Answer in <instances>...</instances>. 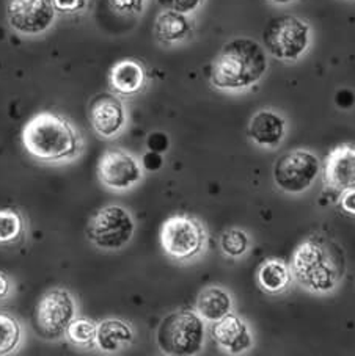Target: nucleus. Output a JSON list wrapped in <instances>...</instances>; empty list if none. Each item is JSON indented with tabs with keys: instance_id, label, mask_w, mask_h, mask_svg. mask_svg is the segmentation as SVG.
<instances>
[{
	"instance_id": "nucleus-21",
	"label": "nucleus",
	"mask_w": 355,
	"mask_h": 356,
	"mask_svg": "<svg viewBox=\"0 0 355 356\" xmlns=\"http://www.w3.org/2000/svg\"><path fill=\"white\" fill-rule=\"evenodd\" d=\"M96 331L97 325L93 321L85 317H79L70 323L65 336L68 337V341L72 346L81 348H93L96 347Z\"/></svg>"
},
{
	"instance_id": "nucleus-31",
	"label": "nucleus",
	"mask_w": 355,
	"mask_h": 356,
	"mask_svg": "<svg viewBox=\"0 0 355 356\" xmlns=\"http://www.w3.org/2000/svg\"><path fill=\"white\" fill-rule=\"evenodd\" d=\"M10 280L3 273H0V298H5L10 293Z\"/></svg>"
},
{
	"instance_id": "nucleus-23",
	"label": "nucleus",
	"mask_w": 355,
	"mask_h": 356,
	"mask_svg": "<svg viewBox=\"0 0 355 356\" xmlns=\"http://www.w3.org/2000/svg\"><path fill=\"white\" fill-rule=\"evenodd\" d=\"M24 234V220L13 209H0V245L19 241Z\"/></svg>"
},
{
	"instance_id": "nucleus-5",
	"label": "nucleus",
	"mask_w": 355,
	"mask_h": 356,
	"mask_svg": "<svg viewBox=\"0 0 355 356\" xmlns=\"http://www.w3.org/2000/svg\"><path fill=\"white\" fill-rule=\"evenodd\" d=\"M266 51L280 60H297L310 44V27L291 15L272 17L262 32Z\"/></svg>"
},
{
	"instance_id": "nucleus-16",
	"label": "nucleus",
	"mask_w": 355,
	"mask_h": 356,
	"mask_svg": "<svg viewBox=\"0 0 355 356\" xmlns=\"http://www.w3.org/2000/svg\"><path fill=\"white\" fill-rule=\"evenodd\" d=\"M285 120L272 110H261L253 116L248 126V137L265 148L278 146L285 138Z\"/></svg>"
},
{
	"instance_id": "nucleus-11",
	"label": "nucleus",
	"mask_w": 355,
	"mask_h": 356,
	"mask_svg": "<svg viewBox=\"0 0 355 356\" xmlns=\"http://www.w3.org/2000/svg\"><path fill=\"white\" fill-rule=\"evenodd\" d=\"M97 176L107 188L113 192H126L142 181V165L129 152L123 149H110L104 152L100 165H97Z\"/></svg>"
},
{
	"instance_id": "nucleus-4",
	"label": "nucleus",
	"mask_w": 355,
	"mask_h": 356,
	"mask_svg": "<svg viewBox=\"0 0 355 356\" xmlns=\"http://www.w3.org/2000/svg\"><path fill=\"white\" fill-rule=\"evenodd\" d=\"M162 353L192 356L201 352L205 343V322L198 312L181 309L164 318L156 333Z\"/></svg>"
},
{
	"instance_id": "nucleus-17",
	"label": "nucleus",
	"mask_w": 355,
	"mask_h": 356,
	"mask_svg": "<svg viewBox=\"0 0 355 356\" xmlns=\"http://www.w3.org/2000/svg\"><path fill=\"white\" fill-rule=\"evenodd\" d=\"M134 341L132 328L120 318H106L97 325L96 347L104 353H118Z\"/></svg>"
},
{
	"instance_id": "nucleus-9",
	"label": "nucleus",
	"mask_w": 355,
	"mask_h": 356,
	"mask_svg": "<svg viewBox=\"0 0 355 356\" xmlns=\"http://www.w3.org/2000/svg\"><path fill=\"white\" fill-rule=\"evenodd\" d=\"M321 162L313 152L294 149L277 159L274 165V181L287 193H302L316 181Z\"/></svg>"
},
{
	"instance_id": "nucleus-12",
	"label": "nucleus",
	"mask_w": 355,
	"mask_h": 356,
	"mask_svg": "<svg viewBox=\"0 0 355 356\" xmlns=\"http://www.w3.org/2000/svg\"><path fill=\"white\" fill-rule=\"evenodd\" d=\"M88 116L93 131L102 138H113L126 124L123 102L113 93H100L91 99Z\"/></svg>"
},
{
	"instance_id": "nucleus-18",
	"label": "nucleus",
	"mask_w": 355,
	"mask_h": 356,
	"mask_svg": "<svg viewBox=\"0 0 355 356\" xmlns=\"http://www.w3.org/2000/svg\"><path fill=\"white\" fill-rule=\"evenodd\" d=\"M191 32L192 24L187 15L165 10L156 17L155 36L162 44H173V42L186 40Z\"/></svg>"
},
{
	"instance_id": "nucleus-28",
	"label": "nucleus",
	"mask_w": 355,
	"mask_h": 356,
	"mask_svg": "<svg viewBox=\"0 0 355 356\" xmlns=\"http://www.w3.org/2000/svg\"><path fill=\"white\" fill-rule=\"evenodd\" d=\"M52 2H54L55 10L60 11V13L71 15L84 10L87 0H52Z\"/></svg>"
},
{
	"instance_id": "nucleus-3",
	"label": "nucleus",
	"mask_w": 355,
	"mask_h": 356,
	"mask_svg": "<svg viewBox=\"0 0 355 356\" xmlns=\"http://www.w3.org/2000/svg\"><path fill=\"white\" fill-rule=\"evenodd\" d=\"M267 70L260 42L235 38L223 44L211 65V83L219 90H244L261 81Z\"/></svg>"
},
{
	"instance_id": "nucleus-10",
	"label": "nucleus",
	"mask_w": 355,
	"mask_h": 356,
	"mask_svg": "<svg viewBox=\"0 0 355 356\" xmlns=\"http://www.w3.org/2000/svg\"><path fill=\"white\" fill-rule=\"evenodd\" d=\"M57 10L52 0H10L7 21L22 35H40L52 27Z\"/></svg>"
},
{
	"instance_id": "nucleus-30",
	"label": "nucleus",
	"mask_w": 355,
	"mask_h": 356,
	"mask_svg": "<svg viewBox=\"0 0 355 356\" xmlns=\"http://www.w3.org/2000/svg\"><path fill=\"white\" fill-rule=\"evenodd\" d=\"M340 204L341 209L345 211L349 216H354L355 217V188L351 190H346V192L341 193V198H340Z\"/></svg>"
},
{
	"instance_id": "nucleus-14",
	"label": "nucleus",
	"mask_w": 355,
	"mask_h": 356,
	"mask_svg": "<svg viewBox=\"0 0 355 356\" xmlns=\"http://www.w3.org/2000/svg\"><path fill=\"white\" fill-rule=\"evenodd\" d=\"M211 334L214 341L231 355L244 353L252 347V334H250L247 323L231 312L220 321L214 322Z\"/></svg>"
},
{
	"instance_id": "nucleus-7",
	"label": "nucleus",
	"mask_w": 355,
	"mask_h": 356,
	"mask_svg": "<svg viewBox=\"0 0 355 356\" xmlns=\"http://www.w3.org/2000/svg\"><path fill=\"white\" fill-rule=\"evenodd\" d=\"M76 300L68 291L60 287L47 291L35 311L33 328L36 334L47 341L60 339L76 318Z\"/></svg>"
},
{
	"instance_id": "nucleus-20",
	"label": "nucleus",
	"mask_w": 355,
	"mask_h": 356,
	"mask_svg": "<svg viewBox=\"0 0 355 356\" xmlns=\"http://www.w3.org/2000/svg\"><path fill=\"white\" fill-rule=\"evenodd\" d=\"M291 281V273L281 261H266L258 270L260 286L269 293L283 292Z\"/></svg>"
},
{
	"instance_id": "nucleus-27",
	"label": "nucleus",
	"mask_w": 355,
	"mask_h": 356,
	"mask_svg": "<svg viewBox=\"0 0 355 356\" xmlns=\"http://www.w3.org/2000/svg\"><path fill=\"white\" fill-rule=\"evenodd\" d=\"M112 7L126 15H139L143 10V0H110Z\"/></svg>"
},
{
	"instance_id": "nucleus-2",
	"label": "nucleus",
	"mask_w": 355,
	"mask_h": 356,
	"mask_svg": "<svg viewBox=\"0 0 355 356\" xmlns=\"http://www.w3.org/2000/svg\"><path fill=\"white\" fill-rule=\"evenodd\" d=\"M291 267L294 278L305 289L330 292L345 276L346 259L338 245L313 236L294 251Z\"/></svg>"
},
{
	"instance_id": "nucleus-24",
	"label": "nucleus",
	"mask_w": 355,
	"mask_h": 356,
	"mask_svg": "<svg viewBox=\"0 0 355 356\" xmlns=\"http://www.w3.org/2000/svg\"><path fill=\"white\" fill-rule=\"evenodd\" d=\"M220 248L226 256L241 257L248 250V236L241 229H230L220 237Z\"/></svg>"
},
{
	"instance_id": "nucleus-29",
	"label": "nucleus",
	"mask_w": 355,
	"mask_h": 356,
	"mask_svg": "<svg viewBox=\"0 0 355 356\" xmlns=\"http://www.w3.org/2000/svg\"><path fill=\"white\" fill-rule=\"evenodd\" d=\"M162 165H164V159H162V154H159V152L148 151L143 156V167L148 171L161 170Z\"/></svg>"
},
{
	"instance_id": "nucleus-1",
	"label": "nucleus",
	"mask_w": 355,
	"mask_h": 356,
	"mask_svg": "<svg viewBox=\"0 0 355 356\" xmlns=\"http://www.w3.org/2000/svg\"><path fill=\"white\" fill-rule=\"evenodd\" d=\"M22 145L41 162L65 163L76 161L84 151V138L65 116L41 112L22 129Z\"/></svg>"
},
{
	"instance_id": "nucleus-22",
	"label": "nucleus",
	"mask_w": 355,
	"mask_h": 356,
	"mask_svg": "<svg viewBox=\"0 0 355 356\" xmlns=\"http://www.w3.org/2000/svg\"><path fill=\"white\" fill-rule=\"evenodd\" d=\"M22 328L19 322L7 312H0V355H10L19 347Z\"/></svg>"
},
{
	"instance_id": "nucleus-13",
	"label": "nucleus",
	"mask_w": 355,
	"mask_h": 356,
	"mask_svg": "<svg viewBox=\"0 0 355 356\" xmlns=\"http://www.w3.org/2000/svg\"><path fill=\"white\" fill-rule=\"evenodd\" d=\"M324 182L338 193L355 188V145H340L329 152L324 162Z\"/></svg>"
},
{
	"instance_id": "nucleus-25",
	"label": "nucleus",
	"mask_w": 355,
	"mask_h": 356,
	"mask_svg": "<svg viewBox=\"0 0 355 356\" xmlns=\"http://www.w3.org/2000/svg\"><path fill=\"white\" fill-rule=\"evenodd\" d=\"M164 10H171L176 13L189 15L197 10L203 0H157Z\"/></svg>"
},
{
	"instance_id": "nucleus-32",
	"label": "nucleus",
	"mask_w": 355,
	"mask_h": 356,
	"mask_svg": "<svg viewBox=\"0 0 355 356\" xmlns=\"http://www.w3.org/2000/svg\"><path fill=\"white\" fill-rule=\"evenodd\" d=\"M274 3H278V5H286V3H291L294 0H271Z\"/></svg>"
},
{
	"instance_id": "nucleus-8",
	"label": "nucleus",
	"mask_w": 355,
	"mask_h": 356,
	"mask_svg": "<svg viewBox=\"0 0 355 356\" xmlns=\"http://www.w3.org/2000/svg\"><path fill=\"white\" fill-rule=\"evenodd\" d=\"M161 243L170 257L178 261H189L203 251L206 231L198 220L186 216H175L162 225Z\"/></svg>"
},
{
	"instance_id": "nucleus-19",
	"label": "nucleus",
	"mask_w": 355,
	"mask_h": 356,
	"mask_svg": "<svg viewBox=\"0 0 355 356\" xmlns=\"http://www.w3.org/2000/svg\"><path fill=\"white\" fill-rule=\"evenodd\" d=\"M232 308V300L230 293L222 287L211 286L200 292L197 298V312L203 321L217 322L220 318L230 314Z\"/></svg>"
},
{
	"instance_id": "nucleus-26",
	"label": "nucleus",
	"mask_w": 355,
	"mask_h": 356,
	"mask_svg": "<svg viewBox=\"0 0 355 356\" xmlns=\"http://www.w3.org/2000/svg\"><path fill=\"white\" fill-rule=\"evenodd\" d=\"M146 146H148V151H155V152H159V154H164V152L170 148L168 135L164 132H152L150 134L148 140H146Z\"/></svg>"
},
{
	"instance_id": "nucleus-6",
	"label": "nucleus",
	"mask_w": 355,
	"mask_h": 356,
	"mask_svg": "<svg viewBox=\"0 0 355 356\" xmlns=\"http://www.w3.org/2000/svg\"><path fill=\"white\" fill-rule=\"evenodd\" d=\"M136 232V222L121 206H106L90 218L87 237L95 247L116 251L126 247Z\"/></svg>"
},
{
	"instance_id": "nucleus-15",
	"label": "nucleus",
	"mask_w": 355,
	"mask_h": 356,
	"mask_svg": "<svg viewBox=\"0 0 355 356\" xmlns=\"http://www.w3.org/2000/svg\"><path fill=\"white\" fill-rule=\"evenodd\" d=\"M109 82L116 95L134 96L145 88L146 71L137 60H121L110 70Z\"/></svg>"
}]
</instances>
